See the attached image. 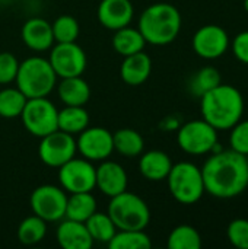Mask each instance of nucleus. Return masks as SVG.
<instances>
[{
	"label": "nucleus",
	"instance_id": "10",
	"mask_svg": "<svg viewBox=\"0 0 248 249\" xmlns=\"http://www.w3.org/2000/svg\"><path fill=\"white\" fill-rule=\"evenodd\" d=\"M77 153L75 136L56 130L39 139L38 156L39 160L48 168H60Z\"/></svg>",
	"mask_w": 248,
	"mask_h": 249
},
{
	"label": "nucleus",
	"instance_id": "14",
	"mask_svg": "<svg viewBox=\"0 0 248 249\" xmlns=\"http://www.w3.org/2000/svg\"><path fill=\"white\" fill-rule=\"evenodd\" d=\"M76 149L91 162H102L114 152L113 133L104 127H86L77 134Z\"/></svg>",
	"mask_w": 248,
	"mask_h": 249
},
{
	"label": "nucleus",
	"instance_id": "2",
	"mask_svg": "<svg viewBox=\"0 0 248 249\" xmlns=\"http://www.w3.org/2000/svg\"><path fill=\"white\" fill-rule=\"evenodd\" d=\"M244 96L232 85H218L200 96L202 118L218 131L229 130L244 115Z\"/></svg>",
	"mask_w": 248,
	"mask_h": 249
},
{
	"label": "nucleus",
	"instance_id": "9",
	"mask_svg": "<svg viewBox=\"0 0 248 249\" xmlns=\"http://www.w3.org/2000/svg\"><path fill=\"white\" fill-rule=\"evenodd\" d=\"M66 203V191L61 187L53 184L37 187L29 197V207L32 210V214L44 219L47 223H54L64 219Z\"/></svg>",
	"mask_w": 248,
	"mask_h": 249
},
{
	"label": "nucleus",
	"instance_id": "13",
	"mask_svg": "<svg viewBox=\"0 0 248 249\" xmlns=\"http://www.w3.org/2000/svg\"><path fill=\"white\" fill-rule=\"evenodd\" d=\"M231 38L219 25H205L199 28L191 39L193 51L203 60H216L229 50Z\"/></svg>",
	"mask_w": 248,
	"mask_h": 249
},
{
	"label": "nucleus",
	"instance_id": "24",
	"mask_svg": "<svg viewBox=\"0 0 248 249\" xmlns=\"http://www.w3.org/2000/svg\"><path fill=\"white\" fill-rule=\"evenodd\" d=\"M114 152L123 158H137L145 150V139L133 128H120L113 133Z\"/></svg>",
	"mask_w": 248,
	"mask_h": 249
},
{
	"label": "nucleus",
	"instance_id": "23",
	"mask_svg": "<svg viewBox=\"0 0 248 249\" xmlns=\"http://www.w3.org/2000/svg\"><path fill=\"white\" fill-rule=\"evenodd\" d=\"M96 198L92 193H73L67 197L64 219L85 223L96 212Z\"/></svg>",
	"mask_w": 248,
	"mask_h": 249
},
{
	"label": "nucleus",
	"instance_id": "36",
	"mask_svg": "<svg viewBox=\"0 0 248 249\" xmlns=\"http://www.w3.org/2000/svg\"><path fill=\"white\" fill-rule=\"evenodd\" d=\"M231 51L234 54V57L248 66V31H243L240 34H237L232 39H231Z\"/></svg>",
	"mask_w": 248,
	"mask_h": 249
},
{
	"label": "nucleus",
	"instance_id": "30",
	"mask_svg": "<svg viewBox=\"0 0 248 249\" xmlns=\"http://www.w3.org/2000/svg\"><path fill=\"white\" fill-rule=\"evenodd\" d=\"M202 236L190 225H180L171 231L168 235L167 247L170 249H200Z\"/></svg>",
	"mask_w": 248,
	"mask_h": 249
},
{
	"label": "nucleus",
	"instance_id": "29",
	"mask_svg": "<svg viewBox=\"0 0 248 249\" xmlns=\"http://www.w3.org/2000/svg\"><path fill=\"white\" fill-rule=\"evenodd\" d=\"M28 98L18 88L0 89V117L6 120L20 117Z\"/></svg>",
	"mask_w": 248,
	"mask_h": 249
},
{
	"label": "nucleus",
	"instance_id": "38",
	"mask_svg": "<svg viewBox=\"0 0 248 249\" xmlns=\"http://www.w3.org/2000/svg\"><path fill=\"white\" fill-rule=\"evenodd\" d=\"M244 10L248 13V0H244Z\"/></svg>",
	"mask_w": 248,
	"mask_h": 249
},
{
	"label": "nucleus",
	"instance_id": "12",
	"mask_svg": "<svg viewBox=\"0 0 248 249\" xmlns=\"http://www.w3.org/2000/svg\"><path fill=\"white\" fill-rule=\"evenodd\" d=\"M60 187L69 193H92L95 190V166L85 158H73L58 168Z\"/></svg>",
	"mask_w": 248,
	"mask_h": 249
},
{
	"label": "nucleus",
	"instance_id": "16",
	"mask_svg": "<svg viewBox=\"0 0 248 249\" xmlns=\"http://www.w3.org/2000/svg\"><path fill=\"white\" fill-rule=\"evenodd\" d=\"M96 18L104 28L114 32L132 23L134 7L130 0H101L96 9Z\"/></svg>",
	"mask_w": 248,
	"mask_h": 249
},
{
	"label": "nucleus",
	"instance_id": "39",
	"mask_svg": "<svg viewBox=\"0 0 248 249\" xmlns=\"http://www.w3.org/2000/svg\"><path fill=\"white\" fill-rule=\"evenodd\" d=\"M247 162H248V156H247Z\"/></svg>",
	"mask_w": 248,
	"mask_h": 249
},
{
	"label": "nucleus",
	"instance_id": "21",
	"mask_svg": "<svg viewBox=\"0 0 248 249\" xmlns=\"http://www.w3.org/2000/svg\"><path fill=\"white\" fill-rule=\"evenodd\" d=\"M56 88L63 105L85 107L91 99V86L82 76L63 77Z\"/></svg>",
	"mask_w": 248,
	"mask_h": 249
},
{
	"label": "nucleus",
	"instance_id": "18",
	"mask_svg": "<svg viewBox=\"0 0 248 249\" xmlns=\"http://www.w3.org/2000/svg\"><path fill=\"white\" fill-rule=\"evenodd\" d=\"M56 239L63 249H91L94 247V239L86 225L70 219H61L56 231Z\"/></svg>",
	"mask_w": 248,
	"mask_h": 249
},
{
	"label": "nucleus",
	"instance_id": "35",
	"mask_svg": "<svg viewBox=\"0 0 248 249\" xmlns=\"http://www.w3.org/2000/svg\"><path fill=\"white\" fill-rule=\"evenodd\" d=\"M19 63L20 61L12 53L9 51L0 53V85L1 86H7L15 82Z\"/></svg>",
	"mask_w": 248,
	"mask_h": 249
},
{
	"label": "nucleus",
	"instance_id": "20",
	"mask_svg": "<svg viewBox=\"0 0 248 249\" xmlns=\"http://www.w3.org/2000/svg\"><path fill=\"white\" fill-rule=\"evenodd\" d=\"M172 168V160L168 153L162 150L143 152L139 159V172L151 182L165 181Z\"/></svg>",
	"mask_w": 248,
	"mask_h": 249
},
{
	"label": "nucleus",
	"instance_id": "28",
	"mask_svg": "<svg viewBox=\"0 0 248 249\" xmlns=\"http://www.w3.org/2000/svg\"><path fill=\"white\" fill-rule=\"evenodd\" d=\"M107 245L110 249H151L152 239L145 231H117Z\"/></svg>",
	"mask_w": 248,
	"mask_h": 249
},
{
	"label": "nucleus",
	"instance_id": "5",
	"mask_svg": "<svg viewBox=\"0 0 248 249\" xmlns=\"http://www.w3.org/2000/svg\"><path fill=\"white\" fill-rule=\"evenodd\" d=\"M107 213L117 231H145L151 222L148 203L127 190L110 198Z\"/></svg>",
	"mask_w": 248,
	"mask_h": 249
},
{
	"label": "nucleus",
	"instance_id": "34",
	"mask_svg": "<svg viewBox=\"0 0 248 249\" xmlns=\"http://www.w3.org/2000/svg\"><path fill=\"white\" fill-rule=\"evenodd\" d=\"M229 144L237 153L248 156V120H240L229 128Z\"/></svg>",
	"mask_w": 248,
	"mask_h": 249
},
{
	"label": "nucleus",
	"instance_id": "22",
	"mask_svg": "<svg viewBox=\"0 0 248 249\" xmlns=\"http://www.w3.org/2000/svg\"><path fill=\"white\" fill-rule=\"evenodd\" d=\"M111 44H113V50L117 54L127 57V55L143 51L146 41L137 28H132L129 25V26L114 31Z\"/></svg>",
	"mask_w": 248,
	"mask_h": 249
},
{
	"label": "nucleus",
	"instance_id": "26",
	"mask_svg": "<svg viewBox=\"0 0 248 249\" xmlns=\"http://www.w3.org/2000/svg\"><path fill=\"white\" fill-rule=\"evenodd\" d=\"M47 222L35 214L25 217L18 226V241L25 247H32L47 236Z\"/></svg>",
	"mask_w": 248,
	"mask_h": 249
},
{
	"label": "nucleus",
	"instance_id": "11",
	"mask_svg": "<svg viewBox=\"0 0 248 249\" xmlns=\"http://www.w3.org/2000/svg\"><path fill=\"white\" fill-rule=\"evenodd\" d=\"M48 61L58 79L82 76L88 66L86 54L76 42H56L50 48Z\"/></svg>",
	"mask_w": 248,
	"mask_h": 249
},
{
	"label": "nucleus",
	"instance_id": "17",
	"mask_svg": "<svg viewBox=\"0 0 248 249\" xmlns=\"http://www.w3.org/2000/svg\"><path fill=\"white\" fill-rule=\"evenodd\" d=\"M20 38L25 47L35 53H45L54 45L51 23L39 16L31 18L22 25Z\"/></svg>",
	"mask_w": 248,
	"mask_h": 249
},
{
	"label": "nucleus",
	"instance_id": "33",
	"mask_svg": "<svg viewBox=\"0 0 248 249\" xmlns=\"http://www.w3.org/2000/svg\"><path fill=\"white\" fill-rule=\"evenodd\" d=\"M227 238L232 247L248 249V219H234L227 228Z\"/></svg>",
	"mask_w": 248,
	"mask_h": 249
},
{
	"label": "nucleus",
	"instance_id": "4",
	"mask_svg": "<svg viewBox=\"0 0 248 249\" xmlns=\"http://www.w3.org/2000/svg\"><path fill=\"white\" fill-rule=\"evenodd\" d=\"M57 79L48 58L31 55L19 63L15 83L28 99L45 98L54 90Z\"/></svg>",
	"mask_w": 248,
	"mask_h": 249
},
{
	"label": "nucleus",
	"instance_id": "25",
	"mask_svg": "<svg viewBox=\"0 0 248 249\" xmlns=\"http://www.w3.org/2000/svg\"><path fill=\"white\" fill-rule=\"evenodd\" d=\"M89 112L85 107H67L64 105L63 109H58L57 117V127L58 130L69 133L72 136H77L89 125Z\"/></svg>",
	"mask_w": 248,
	"mask_h": 249
},
{
	"label": "nucleus",
	"instance_id": "37",
	"mask_svg": "<svg viewBox=\"0 0 248 249\" xmlns=\"http://www.w3.org/2000/svg\"><path fill=\"white\" fill-rule=\"evenodd\" d=\"M181 125L180 120L174 115H170V117H165L161 123H159V127L165 131H177L178 127Z\"/></svg>",
	"mask_w": 248,
	"mask_h": 249
},
{
	"label": "nucleus",
	"instance_id": "19",
	"mask_svg": "<svg viewBox=\"0 0 248 249\" xmlns=\"http://www.w3.org/2000/svg\"><path fill=\"white\" fill-rule=\"evenodd\" d=\"M152 73V60L145 53H136L124 57L120 66L121 80L129 86H140L143 85Z\"/></svg>",
	"mask_w": 248,
	"mask_h": 249
},
{
	"label": "nucleus",
	"instance_id": "15",
	"mask_svg": "<svg viewBox=\"0 0 248 249\" xmlns=\"http://www.w3.org/2000/svg\"><path fill=\"white\" fill-rule=\"evenodd\" d=\"M129 177L126 169L114 160H102L95 168V188L102 196L111 198L127 190Z\"/></svg>",
	"mask_w": 248,
	"mask_h": 249
},
{
	"label": "nucleus",
	"instance_id": "31",
	"mask_svg": "<svg viewBox=\"0 0 248 249\" xmlns=\"http://www.w3.org/2000/svg\"><path fill=\"white\" fill-rule=\"evenodd\" d=\"M222 83V77H221V73L216 67H212V66H206V67H202L190 80V85H189V89L190 92L200 98L202 95H205L206 92L212 90L213 88H216L218 85Z\"/></svg>",
	"mask_w": 248,
	"mask_h": 249
},
{
	"label": "nucleus",
	"instance_id": "1",
	"mask_svg": "<svg viewBox=\"0 0 248 249\" xmlns=\"http://www.w3.org/2000/svg\"><path fill=\"white\" fill-rule=\"evenodd\" d=\"M200 169L205 190L215 198H235L248 188L247 156L232 149L209 153Z\"/></svg>",
	"mask_w": 248,
	"mask_h": 249
},
{
	"label": "nucleus",
	"instance_id": "32",
	"mask_svg": "<svg viewBox=\"0 0 248 249\" xmlns=\"http://www.w3.org/2000/svg\"><path fill=\"white\" fill-rule=\"evenodd\" d=\"M54 42H76L80 26L79 22L70 15H60L51 23Z\"/></svg>",
	"mask_w": 248,
	"mask_h": 249
},
{
	"label": "nucleus",
	"instance_id": "7",
	"mask_svg": "<svg viewBox=\"0 0 248 249\" xmlns=\"http://www.w3.org/2000/svg\"><path fill=\"white\" fill-rule=\"evenodd\" d=\"M219 143L218 130L208 121L191 120L181 124L177 130L178 147L191 156H203L212 153L215 146Z\"/></svg>",
	"mask_w": 248,
	"mask_h": 249
},
{
	"label": "nucleus",
	"instance_id": "3",
	"mask_svg": "<svg viewBox=\"0 0 248 249\" xmlns=\"http://www.w3.org/2000/svg\"><path fill=\"white\" fill-rule=\"evenodd\" d=\"M183 25L180 10L171 3H153L139 16L137 29L146 44L164 47L177 39Z\"/></svg>",
	"mask_w": 248,
	"mask_h": 249
},
{
	"label": "nucleus",
	"instance_id": "8",
	"mask_svg": "<svg viewBox=\"0 0 248 249\" xmlns=\"http://www.w3.org/2000/svg\"><path fill=\"white\" fill-rule=\"evenodd\" d=\"M57 117L58 109L47 96L28 99L20 114V120L25 130L31 136L38 139L58 130Z\"/></svg>",
	"mask_w": 248,
	"mask_h": 249
},
{
	"label": "nucleus",
	"instance_id": "27",
	"mask_svg": "<svg viewBox=\"0 0 248 249\" xmlns=\"http://www.w3.org/2000/svg\"><path fill=\"white\" fill-rule=\"evenodd\" d=\"M85 225L94 242H99V244H108L117 232V228L111 220V217L108 216V213H102V212H95L85 222Z\"/></svg>",
	"mask_w": 248,
	"mask_h": 249
},
{
	"label": "nucleus",
	"instance_id": "6",
	"mask_svg": "<svg viewBox=\"0 0 248 249\" xmlns=\"http://www.w3.org/2000/svg\"><path fill=\"white\" fill-rule=\"evenodd\" d=\"M165 181L172 198L183 206L196 204L206 194L202 169L189 160L172 163Z\"/></svg>",
	"mask_w": 248,
	"mask_h": 249
}]
</instances>
